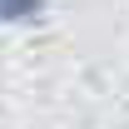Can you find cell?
Masks as SVG:
<instances>
[{
	"mask_svg": "<svg viewBox=\"0 0 129 129\" xmlns=\"http://www.w3.org/2000/svg\"><path fill=\"white\" fill-rule=\"evenodd\" d=\"M45 10V0H0V25H25Z\"/></svg>",
	"mask_w": 129,
	"mask_h": 129,
	"instance_id": "6da1fadb",
	"label": "cell"
}]
</instances>
